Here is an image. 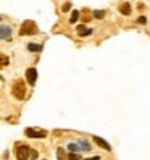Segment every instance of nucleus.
<instances>
[{"label":"nucleus","instance_id":"nucleus-12","mask_svg":"<svg viewBox=\"0 0 150 160\" xmlns=\"http://www.w3.org/2000/svg\"><path fill=\"white\" fill-rule=\"evenodd\" d=\"M57 157H58V160H68V155L65 154V150H63L61 147L57 150Z\"/></svg>","mask_w":150,"mask_h":160},{"label":"nucleus","instance_id":"nucleus-7","mask_svg":"<svg viewBox=\"0 0 150 160\" xmlns=\"http://www.w3.org/2000/svg\"><path fill=\"white\" fill-rule=\"evenodd\" d=\"M94 141H95V142H97L100 147H104L105 150H111V146L107 142L105 139H102V138H99V136H94Z\"/></svg>","mask_w":150,"mask_h":160},{"label":"nucleus","instance_id":"nucleus-6","mask_svg":"<svg viewBox=\"0 0 150 160\" xmlns=\"http://www.w3.org/2000/svg\"><path fill=\"white\" fill-rule=\"evenodd\" d=\"M26 79H27L29 84H34L36 79H37V70L36 68H29V70H27L26 71Z\"/></svg>","mask_w":150,"mask_h":160},{"label":"nucleus","instance_id":"nucleus-13","mask_svg":"<svg viewBox=\"0 0 150 160\" xmlns=\"http://www.w3.org/2000/svg\"><path fill=\"white\" fill-rule=\"evenodd\" d=\"M68 149L71 150V152H78V154H79V150H81V147H79V144H78V142H76V144H74V142L68 144Z\"/></svg>","mask_w":150,"mask_h":160},{"label":"nucleus","instance_id":"nucleus-5","mask_svg":"<svg viewBox=\"0 0 150 160\" xmlns=\"http://www.w3.org/2000/svg\"><path fill=\"white\" fill-rule=\"evenodd\" d=\"M12 37V28L7 24H0V39H10Z\"/></svg>","mask_w":150,"mask_h":160},{"label":"nucleus","instance_id":"nucleus-17","mask_svg":"<svg viewBox=\"0 0 150 160\" xmlns=\"http://www.w3.org/2000/svg\"><path fill=\"white\" fill-rule=\"evenodd\" d=\"M137 23H139V24H145V23H147V18H145V16L137 18Z\"/></svg>","mask_w":150,"mask_h":160},{"label":"nucleus","instance_id":"nucleus-20","mask_svg":"<svg viewBox=\"0 0 150 160\" xmlns=\"http://www.w3.org/2000/svg\"><path fill=\"white\" fill-rule=\"evenodd\" d=\"M31 158L36 160V158H37V152H32V150H31Z\"/></svg>","mask_w":150,"mask_h":160},{"label":"nucleus","instance_id":"nucleus-3","mask_svg":"<svg viewBox=\"0 0 150 160\" xmlns=\"http://www.w3.org/2000/svg\"><path fill=\"white\" fill-rule=\"evenodd\" d=\"M16 158L18 160H29V155H31V147L26 146V144H18L16 146Z\"/></svg>","mask_w":150,"mask_h":160},{"label":"nucleus","instance_id":"nucleus-8","mask_svg":"<svg viewBox=\"0 0 150 160\" xmlns=\"http://www.w3.org/2000/svg\"><path fill=\"white\" fill-rule=\"evenodd\" d=\"M131 12H133V8H131V5H129L128 2H124L123 5L119 7V13H121V15H124V16L131 15Z\"/></svg>","mask_w":150,"mask_h":160},{"label":"nucleus","instance_id":"nucleus-1","mask_svg":"<svg viewBox=\"0 0 150 160\" xmlns=\"http://www.w3.org/2000/svg\"><path fill=\"white\" fill-rule=\"evenodd\" d=\"M20 34H21V36H34V34H37V24H36V21L26 20V21L21 24Z\"/></svg>","mask_w":150,"mask_h":160},{"label":"nucleus","instance_id":"nucleus-9","mask_svg":"<svg viewBox=\"0 0 150 160\" xmlns=\"http://www.w3.org/2000/svg\"><path fill=\"white\" fill-rule=\"evenodd\" d=\"M76 31H78V34H79V36H82V37H84V36H89V34H92V32H94L92 29H87V28H86V26H82V24L76 28Z\"/></svg>","mask_w":150,"mask_h":160},{"label":"nucleus","instance_id":"nucleus-10","mask_svg":"<svg viewBox=\"0 0 150 160\" xmlns=\"http://www.w3.org/2000/svg\"><path fill=\"white\" fill-rule=\"evenodd\" d=\"M27 50L29 52H41L42 50V45L41 44H27Z\"/></svg>","mask_w":150,"mask_h":160},{"label":"nucleus","instance_id":"nucleus-16","mask_svg":"<svg viewBox=\"0 0 150 160\" xmlns=\"http://www.w3.org/2000/svg\"><path fill=\"white\" fill-rule=\"evenodd\" d=\"M68 160H81V155H79L78 152H71V154L68 155Z\"/></svg>","mask_w":150,"mask_h":160},{"label":"nucleus","instance_id":"nucleus-14","mask_svg":"<svg viewBox=\"0 0 150 160\" xmlns=\"http://www.w3.org/2000/svg\"><path fill=\"white\" fill-rule=\"evenodd\" d=\"M78 18H79V12H78V10H74V12L71 13V18H70V23H71V24H74V23L78 21Z\"/></svg>","mask_w":150,"mask_h":160},{"label":"nucleus","instance_id":"nucleus-15","mask_svg":"<svg viewBox=\"0 0 150 160\" xmlns=\"http://www.w3.org/2000/svg\"><path fill=\"white\" fill-rule=\"evenodd\" d=\"M105 16V12L104 10H95L94 12V18H97V20H100V18Z\"/></svg>","mask_w":150,"mask_h":160},{"label":"nucleus","instance_id":"nucleus-4","mask_svg":"<svg viewBox=\"0 0 150 160\" xmlns=\"http://www.w3.org/2000/svg\"><path fill=\"white\" fill-rule=\"evenodd\" d=\"M24 133H26L27 138H32V139H44V138L47 136V131L37 129V128H27Z\"/></svg>","mask_w":150,"mask_h":160},{"label":"nucleus","instance_id":"nucleus-21","mask_svg":"<svg viewBox=\"0 0 150 160\" xmlns=\"http://www.w3.org/2000/svg\"><path fill=\"white\" fill-rule=\"evenodd\" d=\"M86 160H100V157H90V158H86Z\"/></svg>","mask_w":150,"mask_h":160},{"label":"nucleus","instance_id":"nucleus-11","mask_svg":"<svg viewBox=\"0 0 150 160\" xmlns=\"http://www.w3.org/2000/svg\"><path fill=\"white\" fill-rule=\"evenodd\" d=\"M78 144H79V147H81V150H90V144L87 142V141H86V139H81V141H79V142H78Z\"/></svg>","mask_w":150,"mask_h":160},{"label":"nucleus","instance_id":"nucleus-19","mask_svg":"<svg viewBox=\"0 0 150 160\" xmlns=\"http://www.w3.org/2000/svg\"><path fill=\"white\" fill-rule=\"evenodd\" d=\"M70 7H71V3H65V5L61 7V10H63V13H65V12H68V10H70Z\"/></svg>","mask_w":150,"mask_h":160},{"label":"nucleus","instance_id":"nucleus-18","mask_svg":"<svg viewBox=\"0 0 150 160\" xmlns=\"http://www.w3.org/2000/svg\"><path fill=\"white\" fill-rule=\"evenodd\" d=\"M8 63V58L3 57V55H0V65H7Z\"/></svg>","mask_w":150,"mask_h":160},{"label":"nucleus","instance_id":"nucleus-2","mask_svg":"<svg viewBox=\"0 0 150 160\" xmlns=\"http://www.w3.org/2000/svg\"><path fill=\"white\" fill-rule=\"evenodd\" d=\"M12 92H13V96H15L18 100H23V99L26 97V88H24V81L18 79V81L13 84Z\"/></svg>","mask_w":150,"mask_h":160}]
</instances>
